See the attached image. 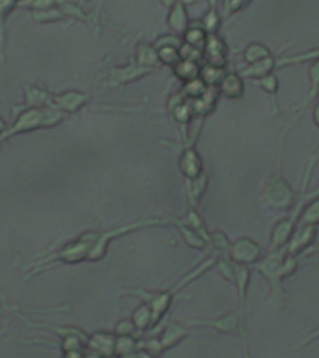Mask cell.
Here are the masks:
<instances>
[{"label":"cell","instance_id":"obj_45","mask_svg":"<svg viewBox=\"0 0 319 358\" xmlns=\"http://www.w3.org/2000/svg\"><path fill=\"white\" fill-rule=\"evenodd\" d=\"M250 4V0H226V4H224V11L226 13H235V11L243 10L246 6Z\"/></svg>","mask_w":319,"mask_h":358},{"label":"cell","instance_id":"obj_16","mask_svg":"<svg viewBox=\"0 0 319 358\" xmlns=\"http://www.w3.org/2000/svg\"><path fill=\"white\" fill-rule=\"evenodd\" d=\"M189 336L190 330L187 329L185 324L178 323V321H170L161 332V336H159L162 351H170V349H173L176 345H179L181 341L187 340Z\"/></svg>","mask_w":319,"mask_h":358},{"label":"cell","instance_id":"obj_14","mask_svg":"<svg viewBox=\"0 0 319 358\" xmlns=\"http://www.w3.org/2000/svg\"><path fill=\"white\" fill-rule=\"evenodd\" d=\"M316 228H318V226H301V228L297 229V234L291 235L290 243L285 245V256H301L302 252L306 250L308 246L313 243V239H316V231H318Z\"/></svg>","mask_w":319,"mask_h":358},{"label":"cell","instance_id":"obj_28","mask_svg":"<svg viewBox=\"0 0 319 358\" xmlns=\"http://www.w3.org/2000/svg\"><path fill=\"white\" fill-rule=\"evenodd\" d=\"M248 282H250V268L246 265H239L235 263V287L239 293L241 308L245 310L246 306V291H248Z\"/></svg>","mask_w":319,"mask_h":358},{"label":"cell","instance_id":"obj_19","mask_svg":"<svg viewBox=\"0 0 319 358\" xmlns=\"http://www.w3.org/2000/svg\"><path fill=\"white\" fill-rule=\"evenodd\" d=\"M218 94H222L224 97H229V99H239L245 94V84H243V77L239 73L226 71L224 78L220 80V84L217 86Z\"/></svg>","mask_w":319,"mask_h":358},{"label":"cell","instance_id":"obj_33","mask_svg":"<svg viewBox=\"0 0 319 358\" xmlns=\"http://www.w3.org/2000/svg\"><path fill=\"white\" fill-rule=\"evenodd\" d=\"M207 86L200 77L194 78V80H189V83H183V88H181V94H183L185 99H198L207 92Z\"/></svg>","mask_w":319,"mask_h":358},{"label":"cell","instance_id":"obj_12","mask_svg":"<svg viewBox=\"0 0 319 358\" xmlns=\"http://www.w3.org/2000/svg\"><path fill=\"white\" fill-rule=\"evenodd\" d=\"M52 105V92L41 84H24V101L21 108H47Z\"/></svg>","mask_w":319,"mask_h":358},{"label":"cell","instance_id":"obj_39","mask_svg":"<svg viewBox=\"0 0 319 358\" xmlns=\"http://www.w3.org/2000/svg\"><path fill=\"white\" fill-rule=\"evenodd\" d=\"M308 78H310V95H308V101H313L319 94V60H316V64L310 66V69H308Z\"/></svg>","mask_w":319,"mask_h":358},{"label":"cell","instance_id":"obj_48","mask_svg":"<svg viewBox=\"0 0 319 358\" xmlns=\"http://www.w3.org/2000/svg\"><path fill=\"white\" fill-rule=\"evenodd\" d=\"M312 116H313V122H316V125H318V127H319V99L316 101V106H313Z\"/></svg>","mask_w":319,"mask_h":358},{"label":"cell","instance_id":"obj_3","mask_svg":"<svg viewBox=\"0 0 319 358\" xmlns=\"http://www.w3.org/2000/svg\"><path fill=\"white\" fill-rule=\"evenodd\" d=\"M97 234L99 231H84L78 237L66 243L52 256L45 257V259H38L32 267H28L27 278L34 276V274L43 273L49 267H56V265H75V263L86 262L90 250H92V246H94L95 239H97Z\"/></svg>","mask_w":319,"mask_h":358},{"label":"cell","instance_id":"obj_21","mask_svg":"<svg viewBox=\"0 0 319 358\" xmlns=\"http://www.w3.org/2000/svg\"><path fill=\"white\" fill-rule=\"evenodd\" d=\"M207 183V173L204 172L201 176H198L196 179H187V200H189V209H196L198 207V201L201 200V196L206 192Z\"/></svg>","mask_w":319,"mask_h":358},{"label":"cell","instance_id":"obj_42","mask_svg":"<svg viewBox=\"0 0 319 358\" xmlns=\"http://www.w3.org/2000/svg\"><path fill=\"white\" fill-rule=\"evenodd\" d=\"M58 0H21L19 8H27L28 11L32 10H45V8H52L56 6Z\"/></svg>","mask_w":319,"mask_h":358},{"label":"cell","instance_id":"obj_49","mask_svg":"<svg viewBox=\"0 0 319 358\" xmlns=\"http://www.w3.org/2000/svg\"><path fill=\"white\" fill-rule=\"evenodd\" d=\"M84 358H105L97 355V352H92V351H84Z\"/></svg>","mask_w":319,"mask_h":358},{"label":"cell","instance_id":"obj_23","mask_svg":"<svg viewBox=\"0 0 319 358\" xmlns=\"http://www.w3.org/2000/svg\"><path fill=\"white\" fill-rule=\"evenodd\" d=\"M134 62L140 64V66L151 67V69H155L157 66H161V62H159V52H157V49L153 47V43L136 45V49H134Z\"/></svg>","mask_w":319,"mask_h":358},{"label":"cell","instance_id":"obj_8","mask_svg":"<svg viewBox=\"0 0 319 358\" xmlns=\"http://www.w3.org/2000/svg\"><path fill=\"white\" fill-rule=\"evenodd\" d=\"M228 254L229 259L234 263L250 267V265H256L262 259V246L250 237H239V239L232 243Z\"/></svg>","mask_w":319,"mask_h":358},{"label":"cell","instance_id":"obj_34","mask_svg":"<svg viewBox=\"0 0 319 358\" xmlns=\"http://www.w3.org/2000/svg\"><path fill=\"white\" fill-rule=\"evenodd\" d=\"M301 226H318L319 224V198L312 200L304 209H302L301 217H299Z\"/></svg>","mask_w":319,"mask_h":358},{"label":"cell","instance_id":"obj_52","mask_svg":"<svg viewBox=\"0 0 319 358\" xmlns=\"http://www.w3.org/2000/svg\"><path fill=\"white\" fill-rule=\"evenodd\" d=\"M2 313H4V310H2V308H0V317H2Z\"/></svg>","mask_w":319,"mask_h":358},{"label":"cell","instance_id":"obj_31","mask_svg":"<svg viewBox=\"0 0 319 358\" xmlns=\"http://www.w3.org/2000/svg\"><path fill=\"white\" fill-rule=\"evenodd\" d=\"M181 39H183V43L204 50V47H206V41H207V32L201 27H196L194 24V27L187 28V32L181 36Z\"/></svg>","mask_w":319,"mask_h":358},{"label":"cell","instance_id":"obj_1","mask_svg":"<svg viewBox=\"0 0 319 358\" xmlns=\"http://www.w3.org/2000/svg\"><path fill=\"white\" fill-rule=\"evenodd\" d=\"M13 116H15L13 122L8 125L4 133L0 134V148L13 136L30 133V131H39V129H52L66 120V114L56 110L52 106H47V108H21V106H15Z\"/></svg>","mask_w":319,"mask_h":358},{"label":"cell","instance_id":"obj_35","mask_svg":"<svg viewBox=\"0 0 319 358\" xmlns=\"http://www.w3.org/2000/svg\"><path fill=\"white\" fill-rule=\"evenodd\" d=\"M271 56V50L262 43H252L246 47L245 50V60L246 64H254L257 60H263V58H269Z\"/></svg>","mask_w":319,"mask_h":358},{"label":"cell","instance_id":"obj_50","mask_svg":"<svg viewBox=\"0 0 319 358\" xmlns=\"http://www.w3.org/2000/svg\"><path fill=\"white\" fill-rule=\"evenodd\" d=\"M6 129H8V123H6V120L2 116H0V134L4 133Z\"/></svg>","mask_w":319,"mask_h":358},{"label":"cell","instance_id":"obj_32","mask_svg":"<svg viewBox=\"0 0 319 358\" xmlns=\"http://www.w3.org/2000/svg\"><path fill=\"white\" fill-rule=\"evenodd\" d=\"M226 71H224V67H217V66H209V64H204L200 69V78L207 86H218L220 80L224 78Z\"/></svg>","mask_w":319,"mask_h":358},{"label":"cell","instance_id":"obj_13","mask_svg":"<svg viewBox=\"0 0 319 358\" xmlns=\"http://www.w3.org/2000/svg\"><path fill=\"white\" fill-rule=\"evenodd\" d=\"M179 172L185 179H196L204 173V162L200 153L194 150V145H185V150L179 155Z\"/></svg>","mask_w":319,"mask_h":358},{"label":"cell","instance_id":"obj_6","mask_svg":"<svg viewBox=\"0 0 319 358\" xmlns=\"http://www.w3.org/2000/svg\"><path fill=\"white\" fill-rule=\"evenodd\" d=\"M284 250H276L273 254H269L267 257H263L262 262L256 263L257 273L263 274L267 278L269 285H271V299L274 302L280 301L282 295H284V289H282V278H280V265L284 262Z\"/></svg>","mask_w":319,"mask_h":358},{"label":"cell","instance_id":"obj_29","mask_svg":"<svg viewBox=\"0 0 319 358\" xmlns=\"http://www.w3.org/2000/svg\"><path fill=\"white\" fill-rule=\"evenodd\" d=\"M30 13V19L34 22H39V24H50V22H60L66 19V15L62 13V10L58 6H52V8H45V10H32L28 11Z\"/></svg>","mask_w":319,"mask_h":358},{"label":"cell","instance_id":"obj_44","mask_svg":"<svg viewBox=\"0 0 319 358\" xmlns=\"http://www.w3.org/2000/svg\"><path fill=\"white\" fill-rule=\"evenodd\" d=\"M260 86H262L267 94L274 95L276 92H278V78L274 77V75H267V77H262V78H257L256 80Z\"/></svg>","mask_w":319,"mask_h":358},{"label":"cell","instance_id":"obj_2","mask_svg":"<svg viewBox=\"0 0 319 358\" xmlns=\"http://www.w3.org/2000/svg\"><path fill=\"white\" fill-rule=\"evenodd\" d=\"M215 267V259L209 257L206 262L201 263L200 267H196L192 273H189L187 276L179 280L178 284L173 285V287H168L164 291H146V289H129V291H123V295H133V296H140L142 302H146L148 306L151 308V313H153V329H155L157 324L161 323L162 317L166 315L170 306H172L173 302V296L178 293L179 289H183L185 285L196 280L200 274H204L207 268Z\"/></svg>","mask_w":319,"mask_h":358},{"label":"cell","instance_id":"obj_46","mask_svg":"<svg viewBox=\"0 0 319 358\" xmlns=\"http://www.w3.org/2000/svg\"><path fill=\"white\" fill-rule=\"evenodd\" d=\"M62 358H84V349H83V351H66V352H62Z\"/></svg>","mask_w":319,"mask_h":358},{"label":"cell","instance_id":"obj_24","mask_svg":"<svg viewBox=\"0 0 319 358\" xmlns=\"http://www.w3.org/2000/svg\"><path fill=\"white\" fill-rule=\"evenodd\" d=\"M131 321H133L136 332H148V329H153V313L151 308L142 302L139 308H134V312L131 313Z\"/></svg>","mask_w":319,"mask_h":358},{"label":"cell","instance_id":"obj_38","mask_svg":"<svg viewBox=\"0 0 319 358\" xmlns=\"http://www.w3.org/2000/svg\"><path fill=\"white\" fill-rule=\"evenodd\" d=\"M157 52H159V62L164 64V66L173 67L181 60L179 49H176V47H162V49H157Z\"/></svg>","mask_w":319,"mask_h":358},{"label":"cell","instance_id":"obj_36","mask_svg":"<svg viewBox=\"0 0 319 358\" xmlns=\"http://www.w3.org/2000/svg\"><path fill=\"white\" fill-rule=\"evenodd\" d=\"M215 268L220 273L224 280L235 284V263L229 257H218V259H215Z\"/></svg>","mask_w":319,"mask_h":358},{"label":"cell","instance_id":"obj_30","mask_svg":"<svg viewBox=\"0 0 319 358\" xmlns=\"http://www.w3.org/2000/svg\"><path fill=\"white\" fill-rule=\"evenodd\" d=\"M139 349V338L136 336H116L114 341V358L125 357Z\"/></svg>","mask_w":319,"mask_h":358},{"label":"cell","instance_id":"obj_18","mask_svg":"<svg viewBox=\"0 0 319 358\" xmlns=\"http://www.w3.org/2000/svg\"><path fill=\"white\" fill-rule=\"evenodd\" d=\"M293 231H295V220L293 218H282V220L274 224L273 234H271V250H282L290 243Z\"/></svg>","mask_w":319,"mask_h":358},{"label":"cell","instance_id":"obj_11","mask_svg":"<svg viewBox=\"0 0 319 358\" xmlns=\"http://www.w3.org/2000/svg\"><path fill=\"white\" fill-rule=\"evenodd\" d=\"M114 341H116L114 332L97 330V332H94V334H90L88 338H86L84 351L97 352V355H101V357L105 358H114Z\"/></svg>","mask_w":319,"mask_h":358},{"label":"cell","instance_id":"obj_20","mask_svg":"<svg viewBox=\"0 0 319 358\" xmlns=\"http://www.w3.org/2000/svg\"><path fill=\"white\" fill-rule=\"evenodd\" d=\"M19 2L21 0H0V67H2L6 58V38H8V34H6V21L19 8Z\"/></svg>","mask_w":319,"mask_h":358},{"label":"cell","instance_id":"obj_26","mask_svg":"<svg viewBox=\"0 0 319 358\" xmlns=\"http://www.w3.org/2000/svg\"><path fill=\"white\" fill-rule=\"evenodd\" d=\"M274 66H276V62H274L273 56H269V58H263V60H257L254 62V64H250V66L246 67L245 71L241 73L243 77H248V78H262V77H267V75H271L274 69Z\"/></svg>","mask_w":319,"mask_h":358},{"label":"cell","instance_id":"obj_40","mask_svg":"<svg viewBox=\"0 0 319 358\" xmlns=\"http://www.w3.org/2000/svg\"><path fill=\"white\" fill-rule=\"evenodd\" d=\"M183 45V39H181V36H176V34H164V36H159V38L153 41V47L155 49H162V47H176V49H179Z\"/></svg>","mask_w":319,"mask_h":358},{"label":"cell","instance_id":"obj_43","mask_svg":"<svg viewBox=\"0 0 319 358\" xmlns=\"http://www.w3.org/2000/svg\"><path fill=\"white\" fill-rule=\"evenodd\" d=\"M114 336H136V329H134L131 317L118 321L116 327H114Z\"/></svg>","mask_w":319,"mask_h":358},{"label":"cell","instance_id":"obj_51","mask_svg":"<svg viewBox=\"0 0 319 358\" xmlns=\"http://www.w3.org/2000/svg\"><path fill=\"white\" fill-rule=\"evenodd\" d=\"M176 2H179V0H161V4L162 6H166V8H172Z\"/></svg>","mask_w":319,"mask_h":358},{"label":"cell","instance_id":"obj_4","mask_svg":"<svg viewBox=\"0 0 319 358\" xmlns=\"http://www.w3.org/2000/svg\"><path fill=\"white\" fill-rule=\"evenodd\" d=\"M172 222H173V218H144V220H136V222L123 224V226H120V228L99 231L94 246H92V250H90L88 259H86V262L95 263V262H99V259H103V257L106 256V252H108V245H111L114 239H118V237L133 234V231H139V229L151 228V226H168V224H172Z\"/></svg>","mask_w":319,"mask_h":358},{"label":"cell","instance_id":"obj_47","mask_svg":"<svg viewBox=\"0 0 319 358\" xmlns=\"http://www.w3.org/2000/svg\"><path fill=\"white\" fill-rule=\"evenodd\" d=\"M67 2H71V4H75V6H77V8H80V10L88 11L90 0H67Z\"/></svg>","mask_w":319,"mask_h":358},{"label":"cell","instance_id":"obj_22","mask_svg":"<svg viewBox=\"0 0 319 358\" xmlns=\"http://www.w3.org/2000/svg\"><path fill=\"white\" fill-rule=\"evenodd\" d=\"M173 226L179 229V234H181V237H183V241L187 243L189 246H192V248H196V250H206L207 246V241L201 237L196 229H192L190 226H187V224L181 220V218H173Z\"/></svg>","mask_w":319,"mask_h":358},{"label":"cell","instance_id":"obj_27","mask_svg":"<svg viewBox=\"0 0 319 358\" xmlns=\"http://www.w3.org/2000/svg\"><path fill=\"white\" fill-rule=\"evenodd\" d=\"M56 6L60 8L62 13L66 15V19L69 17V19H75V21H83L86 22V24H94V27H97V21L90 15L88 11L80 10V8H77V6L71 4V2H67V0H58Z\"/></svg>","mask_w":319,"mask_h":358},{"label":"cell","instance_id":"obj_5","mask_svg":"<svg viewBox=\"0 0 319 358\" xmlns=\"http://www.w3.org/2000/svg\"><path fill=\"white\" fill-rule=\"evenodd\" d=\"M262 201L274 211H290L295 203V194L290 185L282 179V176H274L273 179H269L263 189Z\"/></svg>","mask_w":319,"mask_h":358},{"label":"cell","instance_id":"obj_37","mask_svg":"<svg viewBox=\"0 0 319 358\" xmlns=\"http://www.w3.org/2000/svg\"><path fill=\"white\" fill-rule=\"evenodd\" d=\"M209 245L217 252H229L232 241L228 239V235L224 234V231H211L209 234Z\"/></svg>","mask_w":319,"mask_h":358},{"label":"cell","instance_id":"obj_10","mask_svg":"<svg viewBox=\"0 0 319 358\" xmlns=\"http://www.w3.org/2000/svg\"><path fill=\"white\" fill-rule=\"evenodd\" d=\"M90 94L86 92H80V90H66V92H62V94H52V108L56 110L64 112V114H77L84 108V106H88L90 103Z\"/></svg>","mask_w":319,"mask_h":358},{"label":"cell","instance_id":"obj_41","mask_svg":"<svg viewBox=\"0 0 319 358\" xmlns=\"http://www.w3.org/2000/svg\"><path fill=\"white\" fill-rule=\"evenodd\" d=\"M218 22H220V19H218L217 11L209 10L207 11V15L201 19V28H204L207 34H217Z\"/></svg>","mask_w":319,"mask_h":358},{"label":"cell","instance_id":"obj_9","mask_svg":"<svg viewBox=\"0 0 319 358\" xmlns=\"http://www.w3.org/2000/svg\"><path fill=\"white\" fill-rule=\"evenodd\" d=\"M189 324L209 327V329L217 330V332L226 336L243 334V315L235 312H229L226 315H222V317L217 319H190Z\"/></svg>","mask_w":319,"mask_h":358},{"label":"cell","instance_id":"obj_17","mask_svg":"<svg viewBox=\"0 0 319 358\" xmlns=\"http://www.w3.org/2000/svg\"><path fill=\"white\" fill-rule=\"evenodd\" d=\"M166 24L176 36H183V34L187 32V28L190 27V19L183 0H179V2H176V4L170 8L166 17Z\"/></svg>","mask_w":319,"mask_h":358},{"label":"cell","instance_id":"obj_15","mask_svg":"<svg viewBox=\"0 0 319 358\" xmlns=\"http://www.w3.org/2000/svg\"><path fill=\"white\" fill-rule=\"evenodd\" d=\"M226 56H228V49H226V43H224L222 39L218 38L217 34H207L206 47H204L206 64L224 67L226 66Z\"/></svg>","mask_w":319,"mask_h":358},{"label":"cell","instance_id":"obj_7","mask_svg":"<svg viewBox=\"0 0 319 358\" xmlns=\"http://www.w3.org/2000/svg\"><path fill=\"white\" fill-rule=\"evenodd\" d=\"M153 73L151 67H144L136 64V62H129L127 66L112 67L108 75H106V80L103 83L105 88H118V86H127V84L134 83V80H140L144 78L146 75Z\"/></svg>","mask_w":319,"mask_h":358},{"label":"cell","instance_id":"obj_25","mask_svg":"<svg viewBox=\"0 0 319 358\" xmlns=\"http://www.w3.org/2000/svg\"><path fill=\"white\" fill-rule=\"evenodd\" d=\"M173 75L179 78V80H183V83H189V80H194V78L200 77V69L201 66L198 62L194 60H181L172 67Z\"/></svg>","mask_w":319,"mask_h":358}]
</instances>
